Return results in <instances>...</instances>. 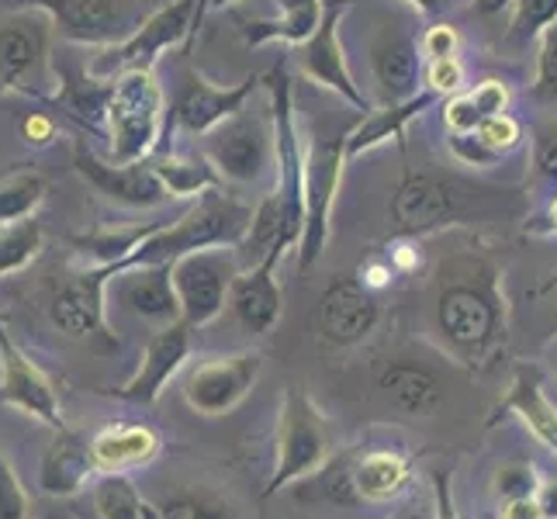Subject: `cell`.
Segmentation results:
<instances>
[{
    "label": "cell",
    "instance_id": "obj_1",
    "mask_svg": "<svg viewBox=\"0 0 557 519\" xmlns=\"http://www.w3.org/2000/svg\"><path fill=\"white\" fill-rule=\"evenodd\" d=\"M433 333L465 368H485L503 350L509 333V305L503 267L488 249H454L440 260L430 295Z\"/></svg>",
    "mask_w": 557,
    "mask_h": 519
},
{
    "label": "cell",
    "instance_id": "obj_2",
    "mask_svg": "<svg viewBox=\"0 0 557 519\" xmlns=\"http://www.w3.org/2000/svg\"><path fill=\"white\" fill-rule=\"evenodd\" d=\"M253 208L257 205H246L243 198L228 195L225 184L211 187L201 198H195V205L177 222H160L157 233L146 236L114 271L139 263H174L211 246H239L249 233V222H253Z\"/></svg>",
    "mask_w": 557,
    "mask_h": 519
},
{
    "label": "cell",
    "instance_id": "obj_3",
    "mask_svg": "<svg viewBox=\"0 0 557 519\" xmlns=\"http://www.w3.org/2000/svg\"><path fill=\"white\" fill-rule=\"evenodd\" d=\"M104 128L114 163H139L160 149L166 132V94L157 70H125L114 76Z\"/></svg>",
    "mask_w": 557,
    "mask_h": 519
},
{
    "label": "cell",
    "instance_id": "obj_4",
    "mask_svg": "<svg viewBox=\"0 0 557 519\" xmlns=\"http://www.w3.org/2000/svg\"><path fill=\"white\" fill-rule=\"evenodd\" d=\"M333 460V430L322 409L301 388H287L277 412V457L263 495L315 478Z\"/></svg>",
    "mask_w": 557,
    "mask_h": 519
},
{
    "label": "cell",
    "instance_id": "obj_5",
    "mask_svg": "<svg viewBox=\"0 0 557 519\" xmlns=\"http://www.w3.org/2000/svg\"><path fill=\"white\" fill-rule=\"evenodd\" d=\"M347 132H315L305 146V228L298 243V267L312 271L322 260L333 233V208L339 198L343 170H347Z\"/></svg>",
    "mask_w": 557,
    "mask_h": 519
},
{
    "label": "cell",
    "instance_id": "obj_6",
    "mask_svg": "<svg viewBox=\"0 0 557 519\" xmlns=\"http://www.w3.org/2000/svg\"><path fill=\"white\" fill-rule=\"evenodd\" d=\"M205 157L219 170L225 184L257 187L277 173V143H274V119L267 114H249L246 108L222 122L215 132L205 136Z\"/></svg>",
    "mask_w": 557,
    "mask_h": 519
},
{
    "label": "cell",
    "instance_id": "obj_7",
    "mask_svg": "<svg viewBox=\"0 0 557 519\" xmlns=\"http://www.w3.org/2000/svg\"><path fill=\"white\" fill-rule=\"evenodd\" d=\"M149 0H17L22 11H42L63 42L119 46L146 22Z\"/></svg>",
    "mask_w": 557,
    "mask_h": 519
},
{
    "label": "cell",
    "instance_id": "obj_8",
    "mask_svg": "<svg viewBox=\"0 0 557 519\" xmlns=\"http://www.w3.org/2000/svg\"><path fill=\"white\" fill-rule=\"evenodd\" d=\"M243 271V260L236 246H211L187 254L170 263V277H174V292L181 301V319L190 330L215 322L228 309V295Z\"/></svg>",
    "mask_w": 557,
    "mask_h": 519
},
{
    "label": "cell",
    "instance_id": "obj_9",
    "mask_svg": "<svg viewBox=\"0 0 557 519\" xmlns=\"http://www.w3.org/2000/svg\"><path fill=\"white\" fill-rule=\"evenodd\" d=\"M465 219V201L457 187L430 170H406L388 201L392 239H426Z\"/></svg>",
    "mask_w": 557,
    "mask_h": 519
},
{
    "label": "cell",
    "instance_id": "obj_10",
    "mask_svg": "<svg viewBox=\"0 0 557 519\" xmlns=\"http://www.w3.org/2000/svg\"><path fill=\"white\" fill-rule=\"evenodd\" d=\"M195 11L198 0H170V4H160L157 11H149L136 35L119 46H108L101 55H94L87 63L90 73L114 81L125 70H157L166 49H177L184 42L190 49V42H195Z\"/></svg>",
    "mask_w": 557,
    "mask_h": 519
},
{
    "label": "cell",
    "instance_id": "obj_11",
    "mask_svg": "<svg viewBox=\"0 0 557 519\" xmlns=\"http://www.w3.org/2000/svg\"><path fill=\"white\" fill-rule=\"evenodd\" d=\"M260 374H263L260 350L205 357L181 378V395L195 416L222 419L228 412H236L249 398V392L257 388Z\"/></svg>",
    "mask_w": 557,
    "mask_h": 519
},
{
    "label": "cell",
    "instance_id": "obj_12",
    "mask_svg": "<svg viewBox=\"0 0 557 519\" xmlns=\"http://www.w3.org/2000/svg\"><path fill=\"white\" fill-rule=\"evenodd\" d=\"M347 4L339 0H325V14H322V25L315 28V35L309 38L305 46L295 49V66L309 84H319L325 90H333L339 101H347L354 111L368 114L374 111L371 98L360 90V84L354 81L350 63H347V52H343L339 42V25L347 17Z\"/></svg>",
    "mask_w": 557,
    "mask_h": 519
},
{
    "label": "cell",
    "instance_id": "obj_13",
    "mask_svg": "<svg viewBox=\"0 0 557 519\" xmlns=\"http://www.w3.org/2000/svg\"><path fill=\"white\" fill-rule=\"evenodd\" d=\"M257 87H260V76H253V73L233 87H222V84H211L205 73L187 70L177 87L174 108L166 111V132H170V125H177L187 132V136L205 139L208 132H215L222 122L239 114L246 108V101L257 94Z\"/></svg>",
    "mask_w": 557,
    "mask_h": 519
},
{
    "label": "cell",
    "instance_id": "obj_14",
    "mask_svg": "<svg viewBox=\"0 0 557 519\" xmlns=\"http://www.w3.org/2000/svg\"><path fill=\"white\" fill-rule=\"evenodd\" d=\"M108 271L104 267H87L73 274L49 301L52 325L70 339L114 346V336L108 330Z\"/></svg>",
    "mask_w": 557,
    "mask_h": 519
},
{
    "label": "cell",
    "instance_id": "obj_15",
    "mask_svg": "<svg viewBox=\"0 0 557 519\" xmlns=\"http://www.w3.org/2000/svg\"><path fill=\"white\" fill-rule=\"evenodd\" d=\"M73 170L98 190L101 198L122 208H160L170 201L163 181L157 177L149 160L139 163H114L98 157L90 146L76 143L73 146Z\"/></svg>",
    "mask_w": 557,
    "mask_h": 519
},
{
    "label": "cell",
    "instance_id": "obj_16",
    "mask_svg": "<svg viewBox=\"0 0 557 519\" xmlns=\"http://www.w3.org/2000/svg\"><path fill=\"white\" fill-rule=\"evenodd\" d=\"M381 322V301L377 292L354 274H339L325 284L319 298V336L325 346L347 350L368 339Z\"/></svg>",
    "mask_w": 557,
    "mask_h": 519
},
{
    "label": "cell",
    "instance_id": "obj_17",
    "mask_svg": "<svg viewBox=\"0 0 557 519\" xmlns=\"http://www.w3.org/2000/svg\"><path fill=\"white\" fill-rule=\"evenodd\" d=\"M368 66H371V81L377 87L381 104H398V101L416 98L422 73H426L419 35L401 25L377 28L368 46Z\"/></svg>",
    "mask_w": 557,
    "mask_h": 519
},
{
    "label": "cell",
    "instance_id": "obj_18",
    "mask_svg": "<svg viewBox=\"0 0 557 519\" xmlns=\"http://www.w3.org/2000/svg\"><path fill=\"white\" fill-rule=\"evenodd\" d=\"M111 298L122 312H128L139 322H149L152 330L184 322L174 277H170V263H139V267H125V271H114L108 277V301Z\"/></svg>",
    "mask_w": 557,
    "mask_h": 519
},
{
    "label": "cell",
    "instance_id": "obj_19",
    "mask_svg": "<svg viewBox=\"0 0 557 519\" xmlns=\"http://www.w3.org/2000/svg\"><path fill=\"white\" fill-rule=\"evenodd\" d=\"M0 401L28 412L32 419L46 422L49 430H63V406L60 395H55L52 381L42 374L35 360H28L17 346L11 343V336L0 325Z\"/></svg>",
    "mask_w": 557,
    "mask_h": 519
},
{
    "label": "cell",
    "instance_id": "obj_20",
    "mask_svg": "<svg viewBox=\"0 0 557 519\" xmlns=\"http://www.w3.org/2000/svg\"><path fill=\"white\" fill-rule=\"evenodd\" d=\"M287 254L284 249H271L263 260L249 263L239 271L233 295H228V309H233L236 322L253 336H271L274 325L284 316V287L277 281V267Z\"/></svg>",
    "mask_w": 557,
    "mask_h": 519
},
{
    "label": "cell",
    "instance_id": "obj_21",
    "mask_svg": "<svg viewBox=\"0 0 557 519\" xmlns=\"http://www.w3.org/2000/svg\"><path fill=\"white\" fill-rule=\"evenodd\" d=\"M190 333H195V330H190L187 322L163 325V330L152 333L143 357H139L136 374L122 384L119 395L128 398V401L152 406V401L166 392V384L184 371V363L190 357Z\"/></svg>",
    "mask_w": 557,
    "mask_h": 519
},
{
    "label": "cell",
    "instance_id": "obj_22",
    "mask_svg": "<svg viewBox=\"0 0 557 519\" xmlns=\"http://www.w3.org/2000/svg\"><path fill=\"white\" fill-rule=\"evenodd\" d=\"M98 474L101 471L98 460H94L90 440L70 427L55 430V440L42 454V465H38V485H42V492L55 498L81 495L87 485H94Z\"/></svg>",
    "mask_w": 557,
    "mask_h": 519
},
{
    "label": "cell",
    "instance_id": "obj_23",
    "mask_svg": "<svg viewBox=\"0 0 557 519\" xmlns=\"http://www.w3.org/2000/svg\"><path fill=\"white\" fill-rule=\"evenodd\" d=\"M49 25L35 14H17L0 22V98L11 90L25 94L28 73L46 60Z\"/></svg>",
    "mask_w": 557,
    "mask_h": 519
},
{
    "label": "cell",
    "instance_id": "obj_24",
    "mask_svg": "<svg viewBox=\"0 0 557 519\" xmlns=\"http://www.w3.org/2000/svg\"><path fill=\"white\" fill-rule=\"evenodd\" d=\"M377 388L406 416H433L444 406V381L430 363H416L409 357H395L377 371Z\"/></svg>",
    "mask_w": 557,
    "mask_h": 519
},
{
    "label": "cell",
    "instance_id": "obj_25",
    "mask_svg": "<svg viewBox=\"0 0 557 519\" xmlns=\"http://www.w3.org/2000/svg\"><path fill=\"white\" fill-rule=\"evenodd\" d=\"M498 416H516L533 433L536 444H544L557 457V406L544 392V381L536 368L520 363L512 371L509 392L498 401Z\"/></svg>",
    "mask_w": 557,
    "mask_h": 519
},
{
    "label": "cell",
    "instance_id": "obj_26",
    "mask_svg": "<svg viewBox=\"0 0 557 519\" xmlns=\"http://www.w3.org/2000/svg\"><path fill=\"white\" fill-rule=\"evenodd\" d=\"M440 98L433 90H419L416 98L409 101H398V104H381L368 114H360V119L350 125L347 132V160H357L363 152H371L384 143H401L406 136V128L419 119V114H426Z\"/></svg>",
    "mask_w": 557,
    "mask_h": 519
},
{
    "label": "cell",
    "instance_id": "obj_27",
    "mask_svg": "<svg viewBox=\"0 0 557 519\" xmlns=\"http://www.w3.org/2000/svg\"><path fill=\"white\" fill-rule=\"evenodd\" d=\"M90 450L101 474H125L157 460L160 436L143 422H111L90 436Z\"/></svg>",
    "mask_w": 557,
    "mask_h": 519
},
{
    "label": "cell",
    "instance_id": "obj_28",
    "mask_svg": "<svg viewBox=\"0 0 557 519\" xmlns=\"http://www.w3.org/2000/svg\"><path fill=\"white\" fill-rule=\"evenodd\" d=\"M409 482H412V460L398 450H368L347 471V485L354 498L371 506L395 503L409 489Z\"/></svg>",
    "mask_w": 557,
    "mask_h": 519
},
{
    "label": "cell",
    "instance_id": "obj_29",
    "mask_svg": "<svg viewBox=\"0 0 557 519\" xmlns=\"http://www.w3.org/2000/svg\"><path fill=\"white\" fill-rule=\"evenodd\" d=\"M60 76H63V84L55 90V98H46V104L66 111L70 119L84 122L90 132H101L108 119L111 81L90 73V66H63Z\"/></svg>",
    "mask_w": 557,
    "mask_h": 519
},
{
    "label": "cell",
    "instance_id": "obj_30",
    "mask_svg": "<svg viewBox=\"0 0 557 519\" xmlns=\"http://www.w3.org/2000/svg\"><path fill=\"white\" fill-rule=\"evenodd\" d=\"M152 170H157V177L163 181L166 195L170 198H201L205 190L211 187H222L225 181L219 177V170L211 166V160L205 152L198 157H181V152H160V157H149Z\"/></svg>",
    "mask_w": 557,
    "mask_h": 519
},
{
    "label": "cell",
    "instance_id": "obj_31",
    "mask_svg": "<svg viewBox=\"0 0 557 519\" xmlns=\"http://www.w3.org/2000/svg\"><path fill=\"white\" fill-rule=\"evenodd\" d=\"M325 14V0H315L309 8L298 11H281V17H271V22H249L243 28L246 46H271V42H284V46H305L315 35V28L322 25Z\"/></svg>",
    "mask_w": 557,
    "mask_h": 519
},
{
    "label": "cell",
    "instance_id": "obj_32",
    "mask_svg": "<svg viewBox=\"0 0 557 519\" xmlns=\"http://www.w3.org/2000/svg\"><path fill=\"white\" fill-rule=\"evenodd\" d=\"M49 195V184L38 170H4L0 173V228L17 225L25 219H35V211L42 208Z\"/></svg>",
    "mask_w": 557,
    "mask_h": 519
},
{
    "label": "cell",
    "instance_id": "obj_33",
    "mask_svg": "<svg viewBox=\"0 0 557 519\" xmlns=\"http://www.w3.org/2000/svg\"><path fill=\"white\" fill-rule=\"evenodd\" d=\"M94 512L101 519H163L160 506L143 498V492L125 474H98L90 485Z\"/></svg>",
    "mask_w": 557,
    "mask_h": 519
},
{
    "label": "cell",
    "instance_id": "obj_34",
    "mask_svg": "<svg viewBox=\"0 0 557 519\" xmlns=\"http://www.w3.org/2000/svg\"><path fill=\"white\" fill-rule=\"evenodd\" d=\"M530 187L536 198H550L557 190V111L530 125Z\"/></svg>",
    "mask_w": 557,
    "mask_h": 519
},
{
    "label": "cell",
    "instance_id": "obj_35",
    "mask_svg": "<svg viewBox=\"0 0 557 519\" xmlns=\"http://www.w3.org/2000/svg\"><path fill=\"white\" fill-rule=\"evenodd\" d=\"M46 233L35 219L0 228V277H11L42 254Z\"/></svg>",
    "mask_w": 557,
    "mask_h": 519
},
{
    "label": "cell",
    "instance_id": "obj_36",
    "mask_svg": "<svg viewBox=\"0 0 557 519\" xmlns=\"http://www.w3.org/2000/svg\"><path fill=\"white\" fill-rule=\"evenodd\" d=\"M554 22H557V0H516L509 17V38L527 46L533 38H541L544 28H550Z\"/></svg>",
    "mask_w": 557,
    "mask_h": 519
},
{
    "label": "cell",
    "instance_id": "obj_37",
    "mask_svg": "<svg viewBox=\"0 0 557 519\" xmlns=\"http://www.w3.org/2000/svg\"><path fill=\"white\" fill-rule=\"evenodd\" d=\"M163 519H236L233 509H228L225 498L208 495V492H181L170 495L160 506Z\"/></svg>",
    "mask_w": 557,
    "mask_h": 519
},
{
    "label": "cell",
    "instance_id": "obj_38",
    "mask_svg": "<svg viewBox=\"0 0 557 519\" xmlns=\"http://www.w3.org/2000/svg\"><path fill=\"white\" fill-rule=\"evenodd\" d=\"M541 468L533 465V460H506V465H498L495 474H492V492L503 498H523V495H536L541 489Z\"/></svg>",
    "mask_w": 557,
    "mask_h": 519
},
{
    "label": "cell",
    "instance_id": "obj_39",
    "mask_svg": "<svg viewBox=\"0 0 557 519\" xmlns=\"http://www.w3.org/2000/svg\"><path fill=\"white\" fill-rule=\"evenodd\" d=\"M533 98L541 104H557V22L536 38V73Z\"/></svg>",
    "mask_w": 557,
    "mask_h": 519
},
{
    "label": "cell",
    "instance_id": "obj_40",
    "mask_svg": "<svg viewBox=\"0 0 557 519\" xmlns=\"http://www.w3.org/2000/svg\"><path fill=\"white\" fill-rule=\"evenodd\" d=\"M478 139L506 160L509 152H516L527 143V132H523V122L516 119V114L503 111V114H492V119H485L482 125H478Z\"/></svg>",
    "mask_w": 557,
    "mask_h": 519
},
{
    "label": "cell",
    "instance_id": "obj_41",
    "mask_svg": "<svg viewBox=\"0 0 557 519\" xmlns=\"http://www.w3.org/2000/svg\"><path fill=\"white\" fill-rule=\"evenodd\" d=\"M422 84L433 90L440 101L454 98V94L468 90V70L460 63V55H447V60H430L426 73H422Z\"/></svg>",
    "mask_w": 557,
    "mask_h": 519
},
{
    "label": "cell",
    "instance_id": "obj_42",
    "mask_svg": "<svg viewBox=\"0 0 557 519\" xmlns=\"http://www.w3.org/2000/svg\"><path fill=\"white\" fill-rule=\"evenodd\" d=\"M28 516H32V498L14 465L0 454V519H28Z\"/></svg>",
    "mask_w": 557,
    "mask_h": 519
},
{
    "label": "cell",
    "instance_id": "obj_43",
    "mask_svg": "<svg viewBox=\"0 0 557 519\" xmlns=\"http://www.w3.org/2000/svg\"><path fill=\"white\" fill-rule=\"evenodd\" d=\"M447 146H450V157L465 166H474V170H492L495 163H503L498 152H492L482 139H478V132H468V136H457V132H447Z\"/></svg>",
    "mask_w": 557,
    "mask_h": 519
},
{
    "label": "cell",
    "instance_id": "obj_44",
    "mask_svg": "<svg viewBox=\"0 0 557 519\" xmlns=\"http://www.w3.org/2000/svg\"><path fill=\"white\" fill-rule=\"evenodd\" d=\"M482 122H485L482 111L474 108L468 90H460V94H454V98L444 101V125H447V132L468 136V132H478V125H482Z\"/></svg>",
    "mask_w": 557,
    "mask_h": 519
},
{
    "label": "cell",
    "instance_id": "obj_45",
    "mask_svg": "<svg viewBox=\"0 0 557 519\" xmlns=\"http://www.w3.org/2000/svg\"><path fill=\"white\" fill-rule=\"evenodd\" d=\"M419 46H422V60H447V55H457L460 49V35L450 22H433L426 32L419 35Z\"/></svg>",
    "mask_w": 557,
    "mask_h": 519
},
{
    "label": "cell",
    "instance_id": "obj_46",
    "mask_svg": "<svg viewBox=\"0 0 557 519\" xmlns=\"http://www.w3.org/2000/svg\"><path fill=\"white\" fill-rule=\"evenodd\" d=\"M468 94H471L474 108L482 111V119H492V114H503V111H509V104H512L509 84L495 81V76H488V81H482V84H474Z\"/></svg>",
    "mask_w": 557,
    "mask_h": 519
},
{
    "label": "cell",
    "instance_id": "obj_47",
    "mask_svg": "<svg viewBox=\"0 0 557 519\" xmlns=\"http://www.w3.org/2000/svg\"><path fill=\"white\" fill-rule=\"evenodd\" d=\"M55 136H60V125H55V119L49 111H32L28 119L22 122V139L35 149L49 146Z\"/></svg>",
    "mask_w": 557,
    "mask_h": 519
},
{
    "label": "cell",
    "instance_id": "obj_48",
    "mask_svg": "<svg viewBox=\"0 0 557 519\" xmlns=\"http://www.w3.org/2000/svg\"><path fill=\"white\" fill-rule=\"evenodd\" d=\"M388 519H440V512H436V495L412 492L406 503H398V509Z\"/></svg>",
    "mask_w": 557,
    "mask_h": 519
},
{
    "label": "cell",
    "instance_id": "obj_49",
    "mask_svg": "<svg viewBox=\"0 0 557 519\" xmlns=\"http://www.w3.org/2000/svg\"><path fill=\"white\" fill-rule=\"evenodd\" d=\"M339 4H347V8H354V4H360V0H339ZM406 4L419 14V17H430V22H444V17L450 14V11H457L465 0H406Z\"/></svg>",
    "mask_w": 557,
    "mask_h": 519
},
{
    "label": "cell",
    "instance_id": "obj_50",
    "mask_svg": "<svg viewBox=\"0 0 557 519\" xmlns=\"http://www.w3.org/2000/svg\"><path fill=\"white\" fill-rule=\"evenodd\" d=\"M498 519H547L544 506L536 495H523V498H506L503 509H498Z\"/></svg>",
    "mask_w": 557,
    "mask_h": 519
},
{
    "label": "cell",
    "instance_id": "obj_51",
    "mask_svg": "<svg viewBox=\"0 0 557 519\" xmlns=\"http://www.w3.org/2000/svg\"><path fill=\"white\" fill-rule=\"evenodd\" d=\"M527 233H541V236H557V190L547 198V205L536 211L527 222Z\"/></svg>",
    "mask_w": 557,
    "mask_h": 519
},
{
    "label": "cell",
    "instance_id": "obj_52",
    "mask_svg": "<svg viewBox=\"0 0 557 519\" xmlns=\"http://www.w3.org/2000/svg\"><path fill=\"white\" fill-rule=\"evenodd\" d=\"M536 498H541L544 506V516L547 519H557V468L541 474V489H536Z\"/></svg>",
    "mask_w": 557,
    "mask_h": 519
},
{
    "label": "cell",
    "instance_id": "obj_53",
    "mask_svg": "<svg viewBox=\"0 0 557 519\" xmlns=\"http://www.w3.org/2000/svg\"><path fill=\"white\" fill-rule=\"evenodd\" d=\"M516 0H471V8L482 17H498L503 11H512Z\"/></svg>",
    "mask_w": 557,
    "mask_h": 519
},
{
    "label": "cell",
    "instance_id": "obj_54",
    "mask_svg": "<svg viewBox=\"0 0 557 519\" xmlns=\"http://www.w3.org/2000/svg\"><path fill=\"white\" fill-rule=\"evenodd\" d=\"M208 11H211V0H198V11H195V38H198V32H201V25H205Z\"/></svg>",
    "mask_w": 557,
    "mask_h": 519
},
{
    "label": "cell",
    "instance_id": "obj_55",
    "mask_svg": "<svg viewBox=\"0 0 557 519\" xmlns=\"http://www.w3.org/2000/svg\"><path fill=\"white\" fill-rule=\"evenodd\" d=\"M547 295H550V305L557 309V271L550 274V281H547Z\"/></svg>",
    "mask_w": 557,
    "mask_h": 519
},
{
    "label": "cell",
    "instance_id": "obj_56",
    "mask_svg": "<svg viewBox=\"0 0 557 519\" xmlns=\"http://www.w3.org/2000/svg\"><path fill=\"white\" fill-rule=\"evenodd\" d=\"M149 4H170V0H149Z\"/></svg>",
    "mask_w": 557,
    "mask_h": 519
},
{
    "label": "cell",
    "instance_id": "obj_57",
    "mask_svg": "<svg viewBox=\"0 0 557 519\" xmlns=\"http://www.w3.org/2000/svg\"><path fill=\"white\" fill-rule=\"evenodd\" d=\"M554 374H557V368H554Z\"/></svg>",
    "mask_w": 557,
    "mask_h": 519
}]
</instances>
